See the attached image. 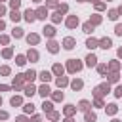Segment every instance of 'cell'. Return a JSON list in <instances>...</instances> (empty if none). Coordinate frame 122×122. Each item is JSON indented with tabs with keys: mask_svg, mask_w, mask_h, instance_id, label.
<instances>
[{
	"mask_svg": "<svg viewBox=\"0 0 122 122\" xmlns=\"http://www.w3.org/2000/svg\"><path fill=\"white\" fill-rule=\"evenodd\" d=\"M42 107H44V111L51 112V103H46V101H44V105H42Z\"/></svg>",
	"mask_w": 122,
	"mask_h": 122,
	"instance_id": "37",
	"label": "cell"
},
{
	"mask_svg": "<svg viewBox=\"0 0 122 122\" xmlns=\"http://www.w3.org/2000/svg\"><path fill=\"white\" fill-rule=\"evenodd\" d=\"M90 23H92V25H99V23H101V17H99V15H93Z\"/></svg>",
	"mask_w": 122,
	"mask_h": 122,
	"instance_id": "29",
	"label": "cell"
},
{
	"mask_svg": "<svg viewBox=\"0 0 122 122\" xmlns=\"http://www.w3.org/2000/svg\"><path fill=\"white\" fill-rule=\"evenodd\" d=\"M118 13H122V6H120V8H118Z\"/></svg>",
	"mask_w": 122,
	"mask_h": 122,
	"instance_id": "54",
	"label": "cell"
},
{
	"mask_svg": "<svg viewBox=\"0 0 122 122\" xmlns=\"http://www.w3.org/2000/svg\"><path fill=\"white\" fill-rule=\"evenodd\" d=\"M67 67H69V72H78V71L82 69V63H80V61H76V59H71Z\"/></svg>",
	"mask_w": 122,
	"mask_h": 122,
	"instance_id": "1",
	"label": "cell"
},
{
	"mask_svg": "<svg viewBox=\"0 0 122 122\" xmlns=\"http://www.w3.org/2000/svg\"><path fill=\"white\" fill-rule=\"evenodd\" d=\"M114 32H116L118 36H122V25H116V29H114Z\"/></svg>",
	"mask_w": 122,
	"mask_h": 122,
	"instance_id": "42",
	"label": "cell"
},
{
	"mask_svg": "<svg viewBox=\"0 0 122 122\" xmlns=\"http://www.w3.org/2000/svg\"><path fill=\"white\" fill-rule=\"evenodd\" d=\"M13 36H15V38H21V36H23V29H19V27L13 29Z\"/></svg>",
	"mask_w": 122,
	"mask_h": 122,
	"instance_id": "25",
	"label": "cell"
},
{
	"mask_svg": "<svg viewBox=\"0 0 122 122\" xmlns=\"http://www.w3.org/2000/svg\"><path fill=\"white\" fill-rule=\"evenodd\" d=\"M95 120V114L93 112H86V122H93Z\"/></svg>",
	"mask_w": 122,
	"mask_h": 122,
	"instance_id": "31",
	"label": "cell"
},
{
	"mask_svg": "<svg viewBox=\"0 0 122 122\" xmlns=\"http://www.w3.org/2000/svg\"><path fill=\"white\" fill-rule=\"evenodd\" d=\"M99 48L109 50V48H111V38H101V40H99Z\"/></svg>",
	"mask_w": 122,
	"mask_h": 122,
	"instance_id": "5",
	"label": "cell"
},
{
	"mask_svg": "<svg viewBox=\"0 0 122 122\" xmlns=\"http://www.w3.org/2000/svg\"><path fill=\"white\" fill-rule=\"evenodd\" d=\"M88 107H90V103H88V101H80V105H78V109H80V111H88Z\"/></svg>",
	"mask_w": 122,
	"mask_h": 122,
	"instance_id": "27",
	"label": "cell"
},
{
	"mask_svg": "<svg viewBox=\"0 0 122 122\" xmlns=\"http://www.w3.org/2000/svg\"><path fill=\"white\" fill-rule=\"evenodd\" d=\"M112 122H120V120H112Z\"/></svg>",
	"mask_w": 122,
	"mask_h": 122,
	"instance_id": "57",
	"label": "cell"
},
{
	"mask_svg": "<svg viewBox=\"0 0 122 122\" xmlns=\"http://www.w3.org/2000/svg\"><path fill=\"white\" fill-rule=\"evenodd\" d=\"M72 112H74V107H72V105H67V107H65V114H67V116H71Z\"/></svg>",
	"mask_w": 122,
	"mask_h": 122,
	"instance_id": "28",
	"label": "cell"
},
{
	"mask_svg": "<svg viewBox=\"0 0 122 122\" xmlns=\"http://www.w3.org/2000/svg\"><path fill=\"white\" fill-rule=\"evenodd\" d=\"M116 80H118V74H116V72H112V74L109 76V82H116Z\"/></svg>",
	"mask_w": 122,
	"mask_h": 122,
	"instance_id": "36",
	"label": "cell"
},
{
	"mask_svg": "<svg viewBox=\"0 0 122 122\" xmlns=\"http://www.w3.org/2000/svg\"><path fill=\"white\" fill-rule=\"evenodd\" d=\"M0 15H4V6H0Z\"/></svg>",
	"mask_w": 122,
	"mask_h": 122,
	"instance_id": "50",
	"label": "cell"
},
{
	"mask_svg": "<svg viewBox=\"0 0 122 122\" xmlns=\"http://www.w3.org/2000/svg\"><path fill=\"white\" fill-rule=\"evenodd\" d=\"M95 63H97V57H95V55H93V53H92V55H88V57H86V65H88V67H93V65H95Z\"/></svg>",
	"mask_w": 122,
	"mask_h": 122,
	"instance_id": "7",
	"label": "cell"
},
{
	"mask_svg": "<svg viewBox=\"0 0 122 122\" xmlns=\"http://www.w3.org/2000/svg\"><path fill=\"white\" fill-rule=\"evenodd\" d=\"M32 2H40V0H32Z\"/></svg>",
	"mask_w": 122,
	"mask_h": 122,
	"instance_id": "55",
	"label": "cell"
},
{
	"mask_svg": "<svg viewBox=\"0 0 122 122\" xmlns=\"http://www.w3.org/2000/svg\"><path fill=\"white\" fill-rule=\"evenodd\" d=\"M92 30H93V25H92L90 21H88V23H84V32H92Z\"/></svg>",
	"mask_w": 122,
	"mask_h": 122,
	"instance_id": "24",
	"label": "cell"
},
{
	"mask_svg": "<svg viewBox=\"0 0 122 122\" xmlns=\"http://www.w3.org/2000/svg\"><path fill=\"white\" fill-rule=\"evenodd\" d=\"M48 50H50V51H51V53H55V51H57V50H59V48H57V42H53V40H51V42H50V44H48Z\"/></svg>",
	"mask_w": 122,
	"mask_h": 122,
	"instance_id": "13",
	"label": "cell"
},
{
	"mask_svg": "<svg viewBox=\"0 0 122 122\" xmlns=\"http://www.w3.org/2000/svg\"><path fill=\"white\" fill-rule=\"evenodd\" d=\"M27 57H29L30 61H36V59H38V53H36L34 50H29V53H27Z\"/></svg>",
	"mask_w": 122,
	"mask_h": 122,
	"instance_id": "14",
	"label": "cell"
},
{
	"mask_svg": "<svg viewBox=\"0 0 122 122\" xmlns=\"http://www.w3.org/2000/svg\"><path fill=\"white\" fill-rule=\"evenodd\" d=\"M38 93H40V95H42V97H46V95H48V93H50V88H48V86H46V84H44V86H40V90H38Z\"/></svg>",
	"mask_w": 122,
	"mask_h": 122,
	"instance_id": "11",
	"label": "cell"
},
{
	"mask_svg": "<svg viewBox=\"0 0 122 122\" xmlns=\"http://www.w3.org/2000/svg\"><path fill=\"white\" fill-rule=\"evenodd\" d=\"M57 118H59V114H57V112H53V111H51V112H50V120H57Z\"/></svg>",
	"mask_w": 122,
	"mask_h": 122,
	"instance_id": "41",
	"label": "cell"
},
{
	"mask_svg": "<svg viewBox=\"0 0 122 122\" xmlns=\"http://www.w3.org/2000/svg\"><path fill=\"white\" fill-rule=\"evenodd\" d=\"M46 15H48V10H46V8H40V10L36 11V17H38V19H46Z\"/></svg>",
	"mask_w": 122,
	"mask_h": 122,
	"instance_id": "8",
	"label": "cell"
},
{
	"mask_svg": "<svg viewBox=\"0 0 122 122\" xmlns=\"http://www.w3.org/2000/svg\"><path fill=\"white\" fill-rule=\"evenodd\" d=\"M71 86H72V90H80L82 88V80H72Z\"/></svg>",
	"mask_w": 122,
	"mask_h": 122,
	"instance_id": "17",
	"label": "cell"
},
{
	"mask_svg": "<svg viewBox=\"0 0 122 122\" xmlns=\"http://www.w3.org/2000/svg\"><path fill=\"white\" fill-rule=\"evenodd\" d=\"M25 93H27V95H32V93H36L34 86H27V88H25Z\"/></svg>",
	"mask_w": 122,
	"mask_h": 122,
	"instance_id": "26",
	"label": "cell"
},
{
	"mask_svg": "<svg viewBox=\"0 0 122 122\" xmlns=\"http://www.w3.org/2000/svg\"><path fill=\"white\" fill-rule=\"evenodd\" d=\"M2 29H4V21L0 19V30H2Z\"/></svg>",
	"mask_w": 122,
	"mask_h": 122,
	"instance_id": "51",
	"label": "cell"
},
{
	"mask_svg": "<svg viewBox=\"0 0 122 122\" xmlns=\"http://www.w3.org/2000/svg\"><path fill=\"white\" fill-rule=\"evenodd\" d=\"M76 25H78V17H76V15H71V17L67 19V27L72 29V27H76Z\"/></svg>",
	"mask_w": 122,
	"mask_h": 122,
	"instance_id": "4",
	"label": "cell"
},
{
	"mask_svg": "<svg viewBox=\"0 0 122 122\" xmlns=\"http://www.w3.org/2000/svg\"><path fill=\"white\" fill-rule=\"evenodd\" d=\"M8 118V112H4V111H0V120H6Z\"/></svg>",
	"mask_w": 122,
	"mask_h": 122,
	"instance_id": "46",
	"label": "cell"
},
{
	"mask_svg": "<svg viewBox=\"0 0 122 122\" xmlns=\"http://www.w3.org/2000/svg\"><path fill=\"white\" fill-rule=\"evenodd\" d=\"M17 65H25V55H17Z\"/></svg>",
	"mask_w": 122,
	"mask_h": 122,
	"instance_id": "34",
	"label": "cell"
},
{
	"mask_svg": "<svg viewBox=\"0 0 122 122\" xmlns=\"http://www.w3.org/2000/svg\"><path fill=\"white\" fill-rule=\"evenodd\" d=\"M114 95H116V97H122V86H118V88L114 90Z\"/></svg>",
	"mask_w": 122,
	"mask_h": 122,
	"instance_id": "38",
	"label": "cell"
},
{
	"mask_svg": "<svg viewBox=\"0 0 122 122\" xmlns=\"http://www.w3.org/2000/svg\"><path fill=\"white\" fill-rule=\"evenodd\" d=\"M97 71H99V74H105V72H107V67H105V65H99Z\"/></svg>",
	"mask_w": 122,
	"mask_h": 122,
	"instance_id": "35",
	"label": "cell"
},
{
	"mask_svg": "<svg viewBox=\"0 0 122 122\" xmlns=\"http://www.w3.org/2000/svg\"><path fill=\"white\" fill-rule=\"evenodd\" d=\"M44 34H46V36H53V34H55V29H53V27H44Z\"/></svg>",
	"mask_w": 122,
	"mask_h": 122,
	"instance_id": "12",
	"label": "cell"
},
{
	"mask_svg": "<svg viewBox=\"0 0 122 122\" xmlns=\"http://www.w3.org/2000/svg\"><path fill=\"white\" fill-rule=\"evenodd\" d=\"M116 17H118V10H111V11H109V19H112V21H114Z\"/></svg>",
	"mask_w": 122,
	"mask_h": 122,
	"instance_id": "23",
	"label": "cell"
},
{
	"mask_svg": "<svg viewBox=\"0 0 122 122\" xmlns=\"http://www.w3.org/2000/svg\"><path fill=\"white\" fill-rule=\"evenodd\" d=\"M118 55H120V57H122V48H120V50H118Z\"/></svg>",
	"mask_w": 122,
	"mask_h": 122,
	"instance_id": "52",
	"label": "cell"
},
{
	"mask_svg": "<svg viewBox=\"0 0 122 122\" xmlns=\"http://www.w3.org/2000/svg\"><path fill=\"white\" fill-rule=\"evenodd\" d=\"M109 69H111V71H116V69H118V63H116V61H112V63L109 65Z\"/></svg>",
	"mask_w": 122,
	"mask_h": 122,
	"instance_id": "39",
	"label": "cell"
},
{
	"mask_svg": "<svg viewBox=\"0 0 122 122\" xmlns=\"http://www.w3.org/2000/svg\"><path fill=\"white\" fill-rule=\"evenodd\" d=\"M32 122H40V116H32Z\"/></svg>",
	"mask_w": 122,
	"mask_h": 122,
	"instance_id": "48",
	"label": "cell"
},
{
	"mask_svg": "<svg viewBox=\"0 0 122 122\" xmlns=\"http://www.w3.org/2000/svg\"><path fill=\"white\" fill-rule=\"evenodd\" d=\"M97 44H99V42H97V40H95V38H90V40H88V42H86V46H88V48H90V50H93V48H97Z\"/></svg>",
	"mask_w": 122,
	"mask_h": 122,
	"instance_id": "10",
	"label": "cell"
},
{
	"mask_svg": "<svg viewBox=\"0 0 122 122\" xmlns=\"http://www.w3.org/2000/svg\"><path fill=\"white\" fill-rule=\"evenodd\" d=\"M40 78H42V80H44V82H48V80H50V78H51V74H50V72H48V71H42V72H40Z\"/></svg>",
	"mask_w": 122,
	"mask_h": 122,
	"instance_id": "15",
	"label": "cell"
},
{
	"mask_svg": "<svg viewBox=\"0 0 122 122\" xmlns=\"http://www.w3.org/2000/svg\"><path fill=\"white\" fill-rule=\"evenodd\" d=\"M25 19H27L29 23H32V21L36 19V13H34V11H30V10H27V11H25Z\"/></svg>",
	"mask_w": 122,
	"mask_h": 122,
	"instance_id": "6",
	"label": "cell"
},
{
	"mask_svg": "<svg viewBox=\"0 0 122 122\" xmlns=\"http://www.w3.org/2000/svg\"><path fill=\"white\" fill-rule=\"evenodd\" d=\"M27 42L29 44H38V34H29L27 36Z\"/></svg>",
	"mask_w": 122,
	"mask_h": 122,
	"instance_id": "9",
	"label": "cell"
},
{
	"mask_svg": "<svg viewBox=\"0 0 122 122\" xmlns=\"http://www.w3.org/2000/svg\"><path fill=\"white\" fill-rule=\"evenodd\" d=\"M23 78H25V74H21V76H17V78L13 80V88H17V86H21V84H23Z\"/></svg>",
	"mask_w": 122,
	"mask_h": 122,
	"instance_id": "16",
	"label": "cell"
},
{
	"mask_svg": "<svg viewBox=\"0 0 122 122\" xmlns=\"http://www.w3.org/2000/svg\"><path fill=\"white\" fill-rule=\"evenodd\" d=\"M109 90H111V88H109V84H101V86H97V88H95V92H93V93H95V97L99 99V97H101V95H105Z\"/></svg>",
	"mask_w": 122,
	"mask_h": 122,
	"instance_id": "2",
	"label": "cell"
},
{
	"mask_svg": "<svg viewBox=\"0 0 122 122\" xmlns=\"http://www.w3.org/2000/svg\"><path fill=\"white\" fill-rule=\"evenodd\" d=\"M74 44H76V40H74V38H71V36H67V38L63 40L65 50H72V48H74Z\"/></svg>",
	"mask_w": 122,
	"mask_h": 122,
	"instance_id": "3",
	"label": "cell"
},
{
	"mask_svg": "<svg viewBox=\"0 0 122 122\" xmlns=\"http://www.w3.org/2000/svg\"><path fill=\"white\" fill-rule=\"evenodd\" d=\"M67 82H69V80H67L65 76H59V78H57V86H59V88H61V86H67Z\"/></svg>",
	"mask_w": 122,
	"mask_h": 122,
	"instance_id": "20",
	"label": "cell"
},
{
	"mask_svg": "<svg viewBox=\"0 0 122 122\" xmlns=\"http://www.w3.org/2000/svg\"><path fill=\"white\" fill-rule=\"evenodd\" d=\"M0 105H2V97H0Z\"/></svg>",
	"mask_w": 122,
	"mask_h": 122,
	"instance_id": "56",
	"label": "cell"
},
{
	"mask_svg": "<svg viewBox=\"0 0 122 122\" xmlns=\"http://www.w3.org/2000/svg\"><path fill=\"white\" fill-rule=\"evenodd\" d=\"M53 21L59 23V21H61V13H55V15H53Z\"/></svg>",
	"mask_w": 122,
	"mask_h": 122,
	"instance_id": "43",
	"label": "cell"
},
{
	"mask_svg": "<svg viewBox=\"0 0 122 122\" xmlns=\"http://www.w3.org/2000/svg\"><path fill=\"white\" fill-rule=\"evenodd\" d=\"M10 17H11V19H13V21H19V19H21V15H19V11H17V10H13V11H11V15H10Z\"/></svg>",
	"mask_w": 122,
	"mask_h": 122,
	"instance_id": "22",
	"label": "cell"
},
{
	"mask_svg": "<svg viewBox=\"0 0 122 122\" xmlns=\"http://www.w3.org/2000/svg\"><path fill=\"white\" fill-rule=\"evenodd\" d=\"M107 112H109V114H114V112H116V105H114V103L107 105Z\"/></svg>",
	"mask_w": 122,
	"mask_h": 122,
	"instance_id": "21",
	"label": "cell"
},
{
	"mask_svg": "<svg viewBox=\"0 0 122 122\" xmlns=\"http://www.w3.org/2000/svg\"><path fill=\"white\" fill-rule=\"evenodd\" d=\"M11 105H13V107H15V105H21V97H17V95L11 97Z\"/></svg>",
	"mask_w": 122,
	"mask_h": 122,
	"instance_id": "32",
	"label": "cell"
},
{
	"mask_svg": "<svg viewBox=\"0 0 122 122\" xmlns=\"http://www.w3.org/2000/svg\"><path fill=\"white\" fill-rule=\"evenodd\" d=\"M53 72H55V74H59V76H61V74H63V67H61V65H59V63H57V65H53Z\"/></svg>",
	"mask_w": 122,
	"mask_h": 122,
	"instance_id": "18",
	"label": "cell"
},
{
	"mask_svg": "<svg viewBox=\"0 0 122 122\" xmlns=\"http://www.w3.org/2000/svg\"><path fill=\"white\" fill-rule=\"evenodd\" d=\"M65 122H74V120H72V118H67V120H65Z\"/></svg>",
	"mask_w": 122,
	"mask_h": 122,
	"instance_id": "53",
	"label": "cell"
},
{
	"mask_svg": "<svg viewBox=\"0 0 122 122\" xmlns=\"http://www.w3.org/2000/svg\"><path fill=\"white\" fill-rule=\"evenodd\" d=\"M23 109H25V112H32V111H34V105H32V103H27Z\"/></svg>",
	"mask_w": 122,
	"mask_h": 122,
	"instance_id": "30",
	"label": "cell"
},
{
	"mask_svg": "<svg viewBox=\"0 0 122 122\" xmlns=\"http://www.w3.org/2000/svg\"><path fill=\"white\" fill-rule=\"evenodd\" d=\"M53 99H55V101H61V99H63V93H59V92L53 93Z\"/></svg>",
	"mask_w": 122,
	"mask_h": 122,
	"instance_id": "40",
	"label": "cell"
},
{
	"mask_svg": "<svg viewBox=\"0 0 122 122\" xmlns=\"http://www.w3.org/2000/svg\"><path fill=\"white\" fill-rule=\"evenodd\" d=\"M80 2H86V0H80Z\"/></svg>",
	"mask_w": 122,
	"mask_h": 122,
	"instance_id": "59",
	"label": "cell"
},
{
	"mask_svg": "<svg viewBox=\"0 0 122 122\" xmlns=\"http://www.w3.org/2000/svg\"><path fill=\"white\" fill-rule=\"evenodd\" d=\"M0 72H2V74H10V69H8V67H2Z\"/></svg>",
	"mask_w": 122,
	"mask_h": 122,
	"instance_id": "45",
	"label": "cell"
},
{
	"mask_svg": "<svg viewBox=\"0 0 122 122\" xmlns=\"http://www.w3.org/2000/svg\"><path fill=\"white\" fill-rule=\"evenodd\" d=\"M8 90V86H0V92H6Z\"/></svg>",
	"mask_w": 122,
	"mask_h": 122,
	"instance_id": "49",
	"label": "cell"
},
{
	"mask_svg": "<svg viewBox=\"0 0 122 122\" xmlns=\"http://www.w3.org/2000/svg\"><path fill=\"white\" fill-rule=\"evenodd\" d=\"M90 2H95V0H90Z\"/></svg>",
	"mask_w": 122,
	"mask_h": 122,
	"instance_id": "58",
	"label": "cell"
},
{
	"mask_svg": "<svg viewBox=\"0 0 122 122\" xmlns=\"http://www.w3.org/2000/svg\"><path fill=\"white\" fill-rule=\"evenodd\" d=\"M4 57H11V50H10V48L4 50Z\"/></svg>",
	"mask_w": 122,
	"mask_h": 122,
	"instance_id": "44",
	"label": "cell"
},
{
	"mask_svg": "<svg viewBox=\"0 0 122 122\" xmlns=\"http://www.w3.org/2000/svg\"><path fill=\"white\" fill-rule=\"evenodd\" d=\"M17 122H27V118H25V116H19V118H17Z\"/></svg>",
	"mask_w": 122,
	"mask_h": 122,
	"instance_id": "47",
	"label": "cell"
},
{
	"mask_svg": "<svg viewBox=\"0 0 122 122\" xmlns=\"http://www.w3.org/2000/svg\"><path fill=\"white\" fill-rule=\"evenodd\" d=\"M10 4H11V8H13V10H17V8H19V4H21V0H11Z\"/></svg>",
	"mask_w": 122,
	"mask_h": 122,
	"instance_id": "33",
	"label": "cell"
},
{
	"mask_svg": "<svg viewBox=\"0 0 122 122\" xmlns=\"http://www.w3.org/2000/svg\"><path fill=\"white\" fill-rule=\"evenodd\" d=\"M25 78H27V80H34V78H36V72H34V71H29V72H25Z\"/></svg>",
	"mask_w": 122,
	"mask_h": 122,
	"instance_id": "19",
	"label": "cell"
}]
</instances>
